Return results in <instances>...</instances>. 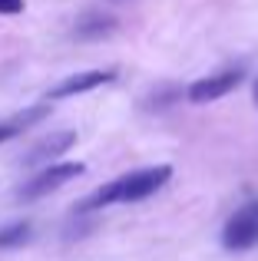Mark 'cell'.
Listing matches in <instances>:
<instances>
[{"instance_id": "3957f363", "label": "cell", "mask_w": 258, "mask_h": 261, "mask_svg": "<svg viewBox=\"0 0 258 261\" xmlns=\"http://www.w3.org/2000/svg\"><path fill=\"white\" fill-rule=\"evenodd\" d=\"M222 245L228 251H248L258 245V198L235 208V215L222 228Z\"/></svg>"}, {"instance_id": "5b68a950", "label": "cell", "mask_w": 258, "mask_h": 261, "mask_svg": "<svg viewBox=\"0 0 258 261\" xmlns=\"http://www.w3.org/2000/svg\"><path fill=\"white\" fill-rule=\"evenodd\" d=\"M116 80V70H86V73H73V76L60 80L57 86L46 93V99H66V96H80V93H90V89L113 83Z\"/></svg>"}, {"instance_id": "277c9868", "label": "cell", "mask_w": 258, "mask_h": 261, "mask_svg": "<svg viewBox=\"0 0 258 261\" xmlns=\"http://www.w3.org/2000/svg\"><path fill=\"white\" fill-rule=\"evenodd\" d=\"M239 83H242V70H222V73H212L205 80H195L186 96L195 106H205V102H215L222 96H228L232 89H239Z\"/></svg>"}, {"instance_id": "52a82bcc", "label": "cell", "mask_w": 258, "mask_h": 261, "mask_svg": "<svg viewBox=\"0 0 258 261\" xmlns=\"http://www.w3.org/2000/svg\"><path fill=\"white\" fill-rule=\"evenodd\" d=\"M76 142V133H70V129H63V133H50V136H43V139L37 142V146L30 149V152L23 155V166H40V162H53L57 155H63L66 149Z\"/></svg>"}, {"instance_id": "9c48e42d", "label": "cell", "mask_w": 258, "mask_h": 261, "mask_svg": "<svg viewBox=\"0 0 258 261\" xmlns=\"http://www.w3.org/2000/svg\"><path fill=\"white\" fill-rule=\"evenodd\" d=\"M30 231H33L30 222H13L7 228H0V248H20V245H27L30 242Z\"/></svg>"}, {"instance_id": "8fae6325", "label": "cell", "mask_w": 258, "mask_h": 261, "mask_svg": "<svg viewBox=\"0 0 258 261\" xmlns=\"http://www.w3.org/2000/svg\"><path fill=\"white\" fill-rule=\"evenodd\" d=\"M255 106H258V80H255Z\"/></svg>"}, {"instance_id": "6da1fadb", "label": "cell", "mask_w": 258, "mask_h": 261, "mask_svg": "<svg viewBox=\"0 0 258 261\" xmlns=\"http://www.w3.org/2000/svg\"><path fill=\"white\" fill-rule=\"evenodd\" d=\"M169 178H172V169H169V166L136 169V172L119 175V178H113V182H106L103 189H96L83 205H80V208H83V212H93V208H106V205L142 202V198H149L152 192H159Z\"/></svg>"}, {"instance_id": "7a4b0ae2", "label": "cell", "mask_w": 258, "mask_h": 261, "mask_svg": "<svg viewBox=\"0 0 258 261\" xmlns=\"http://www.w3.org/2000/svg\"><path fill=\"white\" fill-rule=\"evenodd\" d=\"M83 162H50V166L43 169V172H37L33 178H27L23 185L17 189V198H23V202H33V198H43L50 195V192L63 189L66 182H73V178L83 175Z\"/></svg>"}, {"instance_id": "ba28073f", "label": "cell", "mask_w": 258, "mask_h": 261, "mask_svg": "<svg viewBox=\"0 0 258 261\" xmlns=\"http://www.w3.org/2000/svg\"><path fill=\"white\" fill-rule=\"evenodd\" d=\"M113 27H116V20L110 13H86V17L76 20V37L80 40H99L106 33H113Z\"/></svg>"}, {"instance_id": "30bf717a", "label": "cell", "mask_w": 258, "mask_h": 261, "mask_svg": "<svg viewBox=\"0 0 258 261\" xmlns=\"http://www.w3.org/2000/svg\"><path fill=\"white\" fill-rule=\"evenodd\" d=\"M23 10V0H0V13L4 17H13V13Z\"/></svg>"}, {"instance_id": "8992f818", "label": "cell", "mask_w": 258, "mask_h": 261, "mask_svg": "<svg viewBox=\"0 0 258 261\" xmlns=\"http://www.w3.org/2000/svg\"><path fill=\"white\" fill-rule=\"evenodd\" d=\"M50 113H53V106H50V99H46V102H37V106H27V109H20V113H13V116H7V119H0V146H4L7 139H13V136L27 133L30 126L43 122Z\"/></svg>"}]
</instances>
